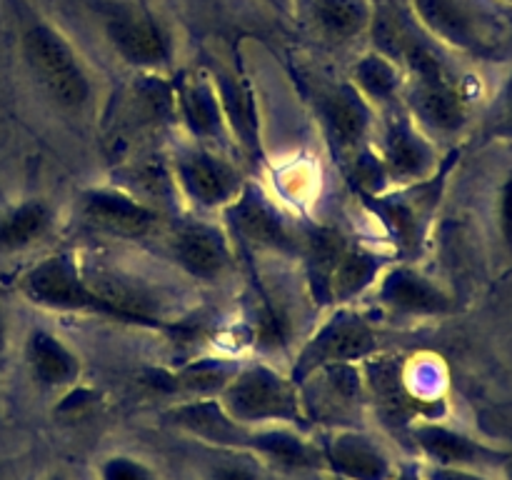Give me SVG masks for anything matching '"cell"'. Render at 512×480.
<instances>
[{
  "label": "cell",
  "mask_w": 512,
  "mask_h": 480,
  "mask_svg": "<svg viewBox=\"0 0 512 480\" xmlns=\"http://www.w3.org/2000/svg\"><path fill=\"white\" fill-rule=\"evenodd\" d=\"M20 293L30 305L48 313L80 315V318H100L125 328L153 330V333H173L178 325L160 315L140 313L128 308L95 283L85 270L83 260L73 250H58L30 265L18 283Z\"/></svg>",
  "instance_id": "6da1fadb"
},
{
  "label": "cell",
  "mask_w": 512,
  "mask_h": 480,
  "mask_svg": "<svg viewBox=\"0 0 512 480\" xmlns=\"http://www.w3.org/2000/svg\"><path fill=\"white\" fill-rule=\"evenodd\" d=\"M225 413L250 428H298L313 433L303 393L288 373L265 360L240 363L233 378L218 395Z\"/></svg>",
  "instance_id": "7a4b0ae2"
},
{
  "label": "cell",
  "mask_w": 512,
  "mask_h": 480,
  "mask_svg": "<svg viewBox=\"0 0 512 480\" xmlns=\"http://www.w3.org/2000/svg\"><path fill=\"white\" fill-rule=\"evenodd\" d=\"M20 45L30 73L55 105L68 113H83L90 108L95 95L93 73L73 40L58 25L45 18L28 20Z\"/></svg>",
  "instance_id": "3957f363"
},
{
  "label": "cell",
  "mask_w": 512,
  "mask_h": 480,
  "mask_svg": "<svg viewBox=\"0 0 512 480\" xmlns=\"http://www.w3.org/2000/svg\"><path fill=\"white\" fill-rule=\"evenodd\" d=\"M410 8L420 28L455 53L488 58L508 38L495 0H410Z\"/></svg>",
  "instance_id": "277c9868"
},
{
  "label": "cell",
  "mask_w": 512,
  "mask_h": 480,
  "mask_svg": "<svg viewBox=\"0 0 512 480\" xmlns=\"http://www.w3.org/2000/svg\"><path fill=\"white\" fill-rule=\"evenodd\" d=\"M380 350V335L375 325L353 305L333 308L328 320L318 325L313 335L300 345L290 368L293 383L303 385L310 375L333 365H358Z\"/></svg>",
  "instance_id": "5b68a950"
},
{
  "label": "cell",
  "mask_w": 512,
  "mask_h": 480,
  "mask_svg": "<svg viewBox=\"0 0 512 480\" xmlns=\"http://www.w3.org/2000/svg\"><path fill=\"white\" fill-rule=\"evenodd\" d=\"M170 180L190 208L218 215L238 200L248 183L235 160L223 150L195 140L175 148L170 158Z\"/></svg>",
  "instance_id": "8992f818"
},
{
  "label": "cell",
  "mask_w": 512,
  "mask_h": 480,
  "mask_svg": "<svg viewBox=\"0 0 512 480\" xmlns=\"http://www.w3.org/2000/svg\"><path fill=\"white\" fill-rule=\"evenodd\" d=\"M410 75H405L408 115L428 135H453L468 123L465 98L448 70L425 50H410Z\"/></svg>",
  "instance_id": "52a82bcc"
},
{
  "label": "cell",
  "mask_w": 512,
  "mask_h": 480,
  "mask_svg": "<svg viewBox=\"0 0 512 480\" xmlns=\"http://www.w3.org/2000/svg\"><path fill=\"white\" fill-rule=\"evenodd\" d=\"M225 218L230 238L258 253L300 258L303 255V233H298L293 220L275 205L273 198L255 185L245 183L235 203L220 213Z\"/></svg>",
  "instance_id": "ba28073f"
},
{
  "label": "cell",
  "mask_w": 512,
  "mask_h": 480,
  "mask_svg": "<svg viewBox=\"0 0 512 480\" xmlns=\"http://www.w3.org/2000/svg\"><path fill=\"white\" fill-rule=\"evenodd\" d=\"M160 418L178 433L210 445L220 453H243L258 460L263 450L265 428H250L233 420L218 398L175 400L163 410Z\"/></svg>",
  "instance_id": "9c48e42d"
},
{
  "label": "cell",
  "mask_w": 512,
  "mask_h": 480,
  "mask_svg": "<svg viewBox=\"0 0 512 480\" xmlns=\"http://www.w3.org/2000/svg\"><path fill=\"white\" fill-rule=\"evenodd\" d=\"M75 208L85 228L113 240H143L160 225V213L148 200L118 185L83 188Z\"/></svg>",
  "instance_id": "30bf717a"
},
{
  "label": "cell",
  "mask_w": 512,
  "mask_h": 480,
  "mask_svg": "<svg viewBox=\"0 0 512 480\" xmlns=\"http://www.w3.org/2000/svg\"><path fill=\"white\" fill-rule=\"evenodd\" d=\"M103 28L110 48L135 73H165L173 63V35L153 13L115 8L105 15Z\"/></svg>",
  "instance_id": "8fae6325"
},
{
  "label": "cell",
  "mask_w": 512,
  "mask_h": 480,
  "mask_svg": "<svg viewBox=\"0 0 512 480\" xmlns=\"http://www.w3.org/2000/svg\"><path fill=\"white\" fill-rule=\"evenodd\" d=\"M375 153H378L388 190L425 183L433 178L438 168L433 138L410 118L408 110H395L385 120Z\"/></svg>",
  "instance_id": "7c38bea8"
},
{
  "label": "cell",
  "mask_w": 512,
  "mask_h": 480,
  "mask_svg": "<svg viewBox=\"0 0 512 480\" xmlns=\"http://www.w3.org/2000/svg\"><path fill=\"white\" fill-rule=\"evenodd\" d=\"M173 263L200 283H220L235 263L233 238L228 228L205 218H190L173 225L165 238Z\"/></svg>",
  "instance_id": "4fadbf2b"
},
{
  "label": "cell",
  "mask_w": 512,
  "mask_h": 480,
  "mask_svg": "<svg viewBox=\"0 0 512 480\" xmlns=\"http://www.w3.org/2000/svg\"><path fill=\"white\" fill-rule=\"evenodd\" d=\"M318 443L325 473L340 480H393L403 465L383 440L358 425L328 428L325 435H318Z\"/></svg>",
  "instance_id": "5bb4252c"
},
{
  "label": "cell",
  "mask_w": 512,
  "mask_h": 480,
  "mask_svg": "<svg viewBox=\"0 0 512 480\" xmlns=\"http://www.w3.org/2000/svg\"><path fill=\"white\" fill-rule=\"evenodd\" d=\"M410 440L418 453L420 463L443 465V468H468V470H500L510 458V450L498 448L493 443L475 438L465 430L438 420H420L410 425Z\"/></svg>",
  "instance_id": "9a60e30c"
},
{
  "label": "cell",
  "mask_w": 512,
  "mask_h": 480,
  "mask_svg": "<svg viewBox=\"0 0 512 480\" xmlns=\"http://www.w3.org/2000/svg\"><path fill=\"white\" fill-rule=\"evenodd\" d=\"M373 293L385 313L403 320L443 318L455 308L453 298L430 275L410 263H390Z\"/></svg>",
  "instance_id": "2e32d148"
},
{
  "label": "cell",
  "mask_w": 512,
  "mask_h": 480,
  "mask_svg": "<svg viewBox=\"0 0 512 480\" xmlns=\"http://www.w3.org/2000/svg\"><path fill=\"white\" fill-rule=\"evenodd\" d=\"M23 358L33 383L45 393H68L83 380V358L78 350L48 328H33L25 338Z\"/></svg>",
  "instance_id": "e0dca14e"
},
{
  "label": "cell",
  "mask_w": 512,
  "mask_h": 480,
  "mask_svg": "<svg viewBox=\"0 0 512 480\" xmlns=\"http://www.w3.org/2000/svg\"><path fill=\"white\" fill-rule=\"evenodd\" d=\"M320 118L338 153H360L368 145L378 110L358 93L353 83H343L320 95Z\"/></svg>",
  "instance_id": "ac0fdd59"
},
{
  "label": "cell",
  "mask_w": 512,
  "mask_h": 480,
  "mask_svg": "<svg viewBox=\"0 0 512 480\" xmlns=\"http://www.w3.org/2000/svg\"><path fill=\"white\" fill-rule=\"evenodd\" d=\"M175 118H180L195 143L223 145L233 135L220 100L218 83L208 75H190L175 83Z\"/></svg>",
  "instance_id": "d6986e66"
},
{
  "label": "cell",
  "mask_w": 512,
  "mask_h": 480,
  "mask_svg": "<svg viewBox=\"0 0 512 480\" xmlns=\"http://www.w3.org/2000/svg\"><path fill=\"white\" fill-rule=\"evenodd\" d=\"M430 185H433V178L418 185L385 190V193H365L363 190L365 203L373 208L380 223L388 228L400 250L413 253L423 243L425 225H428V203L425 200H430Z\"/></svg>",
  "instance_id": "ffe728a7"
},
{
  "label": "cell",
  "mask_w": 512,
  "mask_h": 480,
  "mask_svg": "<svg viewBox=\"0 0 512 480\" xmlns=\"http://www.w3.org/2000/svg\"><path fill=\"white\" fill-rule=\"evenodd\" d=\"M388 265L390 260L385 255L375 253L373 248L348 243L343 253L338 255V260H335L333 270H330L323 303H330L333 308L353 305L355 300L363 298L365 293L375 288V283H378Z\"/></svg>",
  "instance_id": "44dd1931"
},
{
  "label": "cell",
  "mask_w": 512,
  "mask_h": 480,
  "mask_svg": "<svg viewBox=\"0 0 512 480\" xmlns=\"http://www.w3.org/2000/svg\"><path fill=\"white\" fill-rule=\"evenodd\" d=\"M238 368V360L203 355V358H193L178 365V368L158 370V373H153L150 383L163 393L175 395V400L218 398Z\"/></svg>",
  "instance_id": "7402d4cb"
},
{
  "label": "cell",
  "mask_w": 512,
  "mask_h": 480,
  "mask_svg": "<svg viewBox=\"0 0 512 480\" xmlns=\"http://www.w3.org/2000/svg\"><path fill=\"white\" fill-rule=\"evenodd\" d=\"M310 20L335 45L363 38L375 23L373 0H310Z\"/></svg>",
  "instance_id": "603a6c76"
},
{
  "label": "cell",
  "mask_w": 512,
  "mask_h": 480,
  "mask_svg": "<svg viewBox=\"0 0 512 480\" xmlns=\"http://www.w3.org/2000/svg\"><path fill=\"white\" fill-rule=\"evenodd\" d=\"M350 83L375 110H380L393 105L403 95L405 70L400 68L393 55L375 48L355 60L353 70H350Z\"/></svg>",
  "instance_id": "cb8c5ba5"
},
{
  "label": "cell",
  "mask_w": 512,
  "mask_h": 480,
  "mask_svg": "<svg viewBox=\"0 0 512 480\" xmlns=\"http://www.w3.org/2000/svg\"><path fill=\"white\" fill-rule=\"evenodd\" d=\"M55 213L45 200L30 198L0 215V253H18L53 233Z\"/></svg>",
  "instance_id": "d4e9b609"
},
{
  "label": "cell",
  "mask_w": 512,
  "mask_h": 480,
  "mask_svg": "<svg viewBox=\"0 0 512 480\" xmlns=\"http://www.w3.org/2000/svg\"><path fill=\"white\" fill-rule=\"evenodd\" d=\"M98 480H158V470L148 460L130 453L105 455L95 470Z\"/></svg>",
  "instance_id": "484cf974"
},
{
  "label": "cell",
  "mask_w": 512,
  "mask_h": 480,
  "mask_svg": "<svg viewBox=\"0 0 512 480\" xmlns=\"http://www.w3.org/2000/svg\"><path fill=\"white\" fill-rule=\"evenodd\" d=\"M200 480H263V465L243 453H225L223 460H215L205 468Z\"/></svg>",
  "instance_id": "4316f807"
},
{
  "label": "cell",
  "mask_w": 512,
  "mask_h": 480,
  "mask_svg": "<svg viewBox=\"0 0 512 480\" xmlns=\"http://www.w3.org/2000/svg\"><path fill=\"white\" fill-rule=\"evenodd\" d=\"M420 470H423L425 480H493L488 473H483V470L443 468V465H428V463H420Z\"/></svg>",
  "instance_id": "83f0119b"
},
{
  "label": "cell",
  "mask_w": 512,
  "mask_h": 480,
  "mask_svg": "<svg viewBox=\"0 0 512 480\" xmlns=\"http://www.w3.org/2000/svg\"><path fill=\"white\" fill-rule=\"evenodd\" d=\"M498 220L503 240L512 245V173L505 178L503 188H500V203H498Z\"/></svg>",
  "instance_id": "f1b7e54d"
},
{
  "label": "cell",
  "mask_w": 512,
  "mask_h": 480,
  "mask_svg": "<svg viewBox=\"0 0 512 480\" xmlns=\"http://www.w3.org/2000/svg\"><path fill=\"white\" fill-rule=\"evenodd\" d=\"M393 480H425L423 478V470H420L418 460H408V463L400 465L398 475Z\"/></svg>",
  "instance_id": "f546056e"
},
{
  "label": "cell",
  "mask_w": 512,
  "mask_h": 480,
  "mask_svg": "<svg viewBox=\"0 0 512 480\" xmlns=\"http://www.w3.org/2000/svg\"><path fill=\"white\" fill-rule=\"evenodd\" d=\"M265 3H270L273 8H278L280 13H288L290 5H293V0H265Z\"/></svg>",
  "instance_id": "4dcf8cb0"
},
{
  "label": "cell",
  "mask_w": 512,
  "mask_h": 480,
  "mask_svg": "<svg viewBox=\"0 0 512 480\" xmlns=\"http://www.w3.org/2000/svg\"><path fill=\"white\" fill-rule=\"evenodd\" d=\"M40 480H70V478L63 473V470H50V473L43 475V478H40Z\"/></svg>",
  "instance_id": "1f68e13d"
},
{
  "label": "cell",
  "mask_w": 512,
  "mask_h": 480,
  "mask_svg": "<svg viewBox=\"0 0 512 480\" xmlns=\"http://www.w3.org/2000/svg\"><path fill=\"white\" fill-rule=\"evenodd\" d=\"M500 473H503L505 480H512V455H510L508 460H505V465H503V468H500Z\"/></svg>",
  "instance_id": "d6a6232c"
},
{
  "label": "cell",
  "mask_w": 512,
  "mask_h": 480,
  "mask_svg": "<svg viewBox=\"0 0 512 480\" xmlns=\"http://www.w3.org/2000/svg\"><path fill=\"white\" fill-rule=\"evenodd\" d=\"M508 113H510V120H512V78H510V88H508Z\"/></svg>",
  "instance_id": "836d02e7"
},
{
  "label": "cell",
  "mask_w": 512,
  "mask_h": 480,
  "mask_svg": "<svg viewBox=\"0 0 512 480\" xmlns=\"http://www.w3.org/2000/svg\"><path fill=\"white\" fill-rule=\"evenodd\" d=\"M3 343H5V323L3 318H0V348H3Z\"/></svg>",
  "instance_id": "e575fe53"
},
{
  "label": "cell",
  "mask_w": 512,
  "mask_h": 480,
  "mask_svg": "<svg viewBox=\"0 0 512 480\" xmlns=\"http://www.w3.org/2000/svg\"><path fill=\"white\" fill-rule=\"evenodd\" d=\"M503 3H512V0H503Z\"/></svg>",
  "instance_id": "d590c367"
}]
</instances>
